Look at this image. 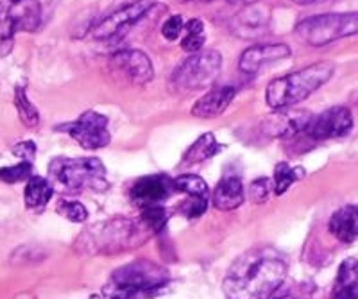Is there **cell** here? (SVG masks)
<instances>
[{
  "label": "cell",
  "mask_w": 358,
  "mask_h": 299,
  "mask_svg": "<svg viewBox=\"0 0 358 299\" xmlns=\"http://www.w3.org/2000/svg\"><path fill=\"white\" fill-rule=\"evenodd\" d=\"M287 276V262L273 247H255L233 262L222 282L228 299H268Z\"/></svg>",
  "instance_id": "cell-1"
},
{
  "label": "cell",
  "mask_w": 358,
  "mask_h": 299,
  "mask_svg": "<svg viewBox=\"0 0 358 299\" xmlns=\"http://www.w3.org/2000/svg\"><path fill=\"white\" fill-rule=\"evenodd\" d=\"M335 74L334 61H317L305 68L271 81L265 92V101L273 110L292 108L308 99L313 92L324 87Z\"/></svg>",
  "instance_id": "cell-2"
},
{
  "label": "cell",
  "mask_w": 358,
  "mask_h": 299,
  "mask_svg": "<svg viewBox=\"0 0 358 299\" xmlns=\"http://www.w3.org/2000/svg\"><path fill=\"white\" fill-rule=\"evenodd\" d=\"M171 275L158 263L138 260L120 267L104 287L108 299H149L167 287Z\"/></svg>",
  "instance_id": "cell-3"
},
{
  "label": "cell",
  "mask_w": 358,
  "mask_h": 299,
  "mask_svg": "<svg viewBox=\"0 0 358 299\" xmlns=\"http://www.w3.org/2000/svg\"><path fill=\"white\" fill-rule=\"evenodd\" d=\"M49 174L65 192H81L92 189L104 192L110 187L106 168L97 158H56L50 161Z\"/></svg>",
  "instance_id": "cell-4"
},
{
  "label": "cell",
  "mask_w": 358,
  "mask_h": 299,
  "mask_svg": "<svg viewBox=\"0 0 358 299\" xmlns=\"http://www.w3.org/2000/svg\"><path fill=\"white\" fill-rule=\"evenodd\" d=\"M296 34L306 45H330L341 38L358 34V11L313 15L296 25Z\"/></svg>",
  "instance_id": "cell-5"
},
{
  "label": "cell",
  "mask_w": 358,
  "mask_h": 299,
  "mask_svg": "<svg viewBox=\"0 0 358 299\" xmlns=\"http://www.w3.org/2000/svg\"><path fill=\"white\" fill-rule=\"evenodd\" d=\"M222 68V56L219 50H201L185 59L172 74V85L179 90L194 92L210 87Z\"/></svg>",
  "instance_id": "cell-6"
},
{
  "label": "cell",
  "mask_w": 358,
  "mask_h": 299,
  "mask_svg": "<svg viewBox=\"0 0 358 299\" xmlns=\"http://www.w3.org/2000/svg\"><path fill=\"white\" fill-rule=\"evenodd\" d=\"M152 8H155V0H134L131 4L108 15L102 22H99L92 29V36L97 41H111L124 38L133 29L134 24H138L142 18H145L151 13Z\"/></svg>",
  "instance_id": "cell-7"
},
{
  "label": "cell",
  "mask_w": 358,
  "mask_h": 299,
  "mask_svg": "<svg viewBox=\"0 0 358 299\" xmlns=\"http://www.w3.org/2000/svg\"><path fill=\"white\" fill-rule=\"evenodd\" d=\"M108 126H110V120H108L106 115H102L99 111L90 110L85 111L78 120L62 124L56 129L72 136L86 151H97V149L106 147L111 142Z\"/></svg>",
  "instance_id": "cell-8"
},
{
  "label": "cell",
  "mask_w": 358,
  "mask_h": 299,
  "mask_svg": "<svg viewBox=\"0 0 358 299\" xmlns=\"http://www.w3.org/2000/svg\"><path fill=\"white\" fill-rule=\"evenodd\" d=\"M353 129V115L344 106H335L322 111L321 115L312 117L306 135L312 140H334L350 135Z\"/></svg>",
  "instance_id": "cell-9"
},
{
  "label": "cell",
  "mask_w": 358,
  "mask_h": 299,
  "mask_svg": "<svg viewBox=\"0 0 358 299\" xmlns=\"http://www.w3.org/2000/svg\"><path fill=\"white\" fill-rule=\"evenodd\" d=\"M111 68L126 78L131 85H145L155 78V66L145 52L138 49H126L113 54L110 59Z\"/></svg>",
  "instance_id": "cell-10"
},
{
  "label": "cell",
  "mask_w": 358,
  "mask_h": 299,
  "mask_svg": "<svg viewBox=\"0 0 358 299\" xmlns=\"http://www.w3.org/2000/svg\"><path fill=\"white\" fill-rule=\"evenodd\" d=\"M176 192V183L165 174H152V176L140 177L136 183L131 187V199L140 208L147 206H156L162 201L169 199Z\"/></svg>",
  "instance_id": "cell-11"
},
{
  "label": "cell",
  "mask_w": 358,
  "mask_h": 299,
  "mask_svg": "<svg viewBox=\"0 0 358 299\" xmlns=\"http://www.w3.org/2000/svg\"><path fill=\"white\" fill-rule=\"evenodd\" d=\"M310 120H312L310 111L283 108V110H276L274 113H271L264 120V133L274 136V138H290V136H296L297 133L306 131Z\"/></svg>",
  "instance_id": "cell-12"
},
{
  "label": "cell",
  "mask_w": 358,
  "mask_h": 299,
  "mask_svg": "<svg viewBox=\"0 0 358 299\" xmlns=\"http://www.w3.org/2000/svg\"><path fill=\"white\" fill-rule=\"evenodd\" d=\"M290 56V47L285 43H257L242 52L238 59V68L245 74H257L262 66L280 61Z\"/></svg>",
  "instance_id": "cell-13"
},
{
  "label": "cell",
  "mask_w": 358,
  "mask_h": 299,
  "mask_svg": "<svg viewBox=\"0 0 358 299\" xmlns=\"http://www.w3.org/2000/svg\"><path fill=\"white\" fill-rule=\"evenodd\" d=\"M235 87L213 88L192 106V115L197 117V119H213V117L222 115L235 99Z\"/></svg>",
  "instance_id": "cell-14"
},
{
  "label": "cell",
  "mask_w": 358,
  "mask_h": 299,
  "mask_svg": "<svg viewBox=\"0 0 358 299\" xmlns=\"http://www.w3.org/2000/svg\"><path fill=\"white\" fill-rule=\"evenodd\" d=\"M213 206L222 212H231L244 203V184L241 177L224 176L213 192Z\"/></svg>",
  "instance_id": "cell-15"
},
{
  "label": "cell",
  "mask_w": 358,
  "mask_h": 299,
  "mask_svg": "<svg viewBox=\"0 0 358 299\" xmlns=\"http://www.w3.org/2000/svg\"><path fill=\"white\" fill-rule=\"evenodd\" d=\"M330 231L337 240L351 244L358 238V206L348 205L337 210L330 219Z\"/></svg>",
  "instance_id": "cell-16"
},
{
  "label": "cell",
  "mask_w": 358,
  "mask_h": 299,
  "mask_svg": "<svg viewBox=\"0 0 358 299\" xmlns=\"http://www.w3.org/2000/svg\"><path fill=\"white\" fill-rule=\"evenodd\" d=\"M331 299H358V260L348 258L338 267Z\"/></svg>",
  "instance_id": "cell-17"
},
{
  "label": "cell",
  "mask_w": 358,
  "mask_h": 299,
  "mask_svg": "<svg viewBox=\"0 0 358 299\" xmlns=\"http://www.w3.org/2000/svg\"><path fill=\"white\" fill-rule=\"evenodd\" d=\"M233 29L242 38L258 36L267 29V15H265L264 9L248 6V9H244L238 17H235Z\"/></svg>",
  "instance_id": "cell-18"
},
{
  "label": "cell",
  "mask_w": 358,
  "mask_h": 299,
  "mask_svg": "<svg viewBox=\"0 0 358 299\" xmlns=\"http://www.w3.org/2000/svg\"><path fill=\"white\" fill-rule=\"evenodd\" d=\"M17 31H36L41 24V8L36 0H25L9 8Z\"/></svg>",
  "instance_id": "cell-19"
},
{
  "label": "cell",
  "mask_w": 358,
  "mask_h": 299,
  "mask_svg": "<svg viewBox=\"0 0 358 299\" xmlns=\"http://www.w3.org/2000/svg\"><path fill=\"white\" fill-rule=\"evenodd\" d=\"M224 149V145H220L215 140V136L212 133H204L199 138L187 149L183 156V165H196L201 161H206L210 158L220 152Z\"/></svg>",
  "instance_id": "cell-20"
},
{
  "label": "cell",
  "mask_w": 358,
  "mask_h": 299,
  "mask_svg": "<svg viewBox=\"0 0 358 299\" xmlns=\"http://www.w3.org/2000/svg\"><path fill=\"white\" fill-rule=\"evenodd\" d=\"M52 192L54 189L50 181H47L41 176H33L25 184V205H27V208L36 210V212L38 210H43L45 205L50 201Z\"/></svg>",
  "instance_id": "cell-21"
},
{
  "label": "cell",
  "mask_w": 358,
  "mask_h": 299,
  "mask_svg": "<svg viewBox=\"0 0 358 299\" xmlns=\"http://www.w3.org/2000/svg\"><path fill=\"white\" fill-rule=\"evenodd\" d=\"M183 38H181V49L185 52L196 54L201 52L206 41V31H204V24L199 18H192L185 24Z\"/></svg>",
  "instance_id": "cell-22"
},
{
  "label": "cell",
  "mask_w": 358,
  "mask_h": 299,
  "mask_svg": "<svg viewBox=\"0 0 358 299\" xmlns=\"http://www.w3.org/2000/svg\"><path fill=\"white\" fill-rule=\"evenodd\" d=\"M176 190L178 192L187 194L192 199H199V201H210V189H208L206 181L196 174H183L174 180Z\"/></svg>",
  "instance_id": "cell-23"
},
{
  "label": "cell",
  "mask_w": 358,
  "mask_h": 299,
  "mask_svg": "<svg viewBox=\"0 0 358 299\" xmlns=\"http://www.w3.org/2000/svg\"><path fill=\"white\" fill-rule=\"evenodd\" d=\"M15 106H17L18 111V119L22 120L25 127L36 129L40 126V111L27 99L24 87H17V90H15Z\"/></svg>",
  "instance_id": "cell-24"
},
{
  "label": "cell",
  "mask_w": 358,
  "mask_h": 299,
  "mask_svg": "<svg viewBox=\"0 0 358 299\" xmlns=\"http://www.w3.org/2000/svg\"><path fill=\"white\" fill-rule=\"evenodd\" d=\"M305 176V170L301 167H290L289 163H278L274 170V192L276 196L285 194L296 181Z\"/></svg>",
  "instance_id": "cell-25"
},
{
  "label": "cell",
  "mask_w": 358,
  "mask_h": 299,
  "mask_svg": "<svg viewBox=\"0 0 358 299\" xmlns=\"http://www.w3.org/2000/svg\"><path fill=\"white\" fill-rule=\"evenodd\" d=\"M15 34H17V25H15L11 13L0 2V58H4L11 52Z\"/></svg>",
  "instance_id": "cell-26"
},
{
  "label": "cell",
  "mask_w": 358,
  "mask_h": 299,
  "mask_svg": "<svg viewBox=\"0 0 358 299\" xmlns=\"http://www.w3.org/2000/svg\"><path fill=\"white\" fill-rule=\"evenodd\" d=\"M140 221H142L143 228H147L151 233H156V231H162L165 224H167L169 212L162 205L147 206V208L142 210Z\"/></svg>",
  "instance_id": "cell-27"
},
{
  "label": "cell",
  "mask_w": 358,
  "mask_h": 299,
  "mask_svg": "<svg viewBox=\"0 0 358 299\" xmlns=\"http://www.w3.org/2000/svg\"><path fill=\"white\" fill-rule=\"evenodd\" d=\"M31 173H33V163L31 161H20L18 165H13V167H4L0 168V181H4L8 184L20 183L24 180H31Z\"/></svg>",
  "instance_id": "cell-28"
},
{
  "label": "cell",
  "mask_w": 358,
  "mask_h": 299,
  "mask_svg": "<svg viewBox=\"0 0 358 299\" xmlns=\"http://www.w3.org/2000/svg\"><path fill=\"white\" fill-rule=\"evenodd\" d=\"M57 212L72 222H85L88 219V210L79 201H62L57 205Z\"/></svg>",
  "instance_id": "cell-29"
},
{
  "label": "cell",
  "mask_w": 358,
  "mask_h": 299,
  "mask_svg": "<svg viewBox=\"0 0 358 299\" xmlns=\"http://www.w3.org/2000/svg\"><path fill=\"white\" fill-rule=\"evenodd\" d=\"M185 29V20L183 17L179 15H172L162 27V36L169 41H176L179 38V34L183 33Z\"/></svg>",
  "instance_id": "cell-30"
},
{
  "label": "cell",
  "mask_w": 358,
  "mask_h": 299,
  "mask_svg": "<svg viewBox=\"0 0 358 299\" xmlns=\"http://www.w3.org/2000/svg\"><path fill=\"white\" fill-rule=\"evenodd\" d=\"M268 190H271V181L267 177H260V180L252 181L251 189H249V196L255 203H265L268 197Z\"/></svg>",
  "instance_id": "cell-31"
},
{
  "label": "cell",
  "mask_w": 358,
  "mask_h": 299,
  "mask_svg": "<svg viewBox=\"0 0 358 299\" xmlns=\"http://www.w3.org/2000/svg\"><path fill=\"white\" fill-rule=\"evenodd\" d=\"M13 154L18 156L22 161H31L33 163L34 156H36V145L31 140H24V142H18L15 147H13Z\"/></svg>",
  "instance_id": "cell-32"
},
{
  "label": "cell",
  "mask_w": 358,
  "mask_h": 299,
  "mask_svg": "<svg viewBox=\"0 0 358 299\" xmlns=\"http://www.w3.org/2000/svg\"><path fill=\"white\" fill-rule=\"evenodd\" d=\"M226 2L233 6H252L257 4L258 0H226Z\"/></svg>",
  "instance_id": "cell-33"
},
{
  "label": "cell",
  "mask_w": 358,
  "mask_h": 299,
  "mask_svg": "<svg viewBox=\"0 0 358 299\" xmlns=\"http://www.w3.org/2000/svg\"><path fill=\"white\" fill-rule=\"evenodd\" d=\"M292 2H296V4H299V6H306V4H310V2H313V0H292Z\"/></svg>",
  "instance_id": "cell-34"
},
{
  "label": "cell",
  "mask_w": 358,
  "mask_h": 299,
  "mask_svg": "<svg viewBox=\"0 0 358 299\" xmlns=\"http://www.w3.org/2000/svg\"><path fill=\"white\" fill-rule=\"evenodd\" d=\"M179 2H206V0H179Z\"/></svg>",
  "instance_id": "cell-35"
},
{
  "label": "cell",
  "mask_w": 358,
  "mask_h": 299,
  "mask_svg": "<svg viewBox=\"0 0 358 299\" xmlns=\"http://www.w3.org/2000/svg\"><path fill=\"white\" fill-rule=\"evenodd\" d=\"M273 299H296V298H290V296H280V298H273Z\"/></svg>",
  "instance_id": "cell-36"
},
{
  "label": "cell",
  "mask_w": 358,
  "mask_h": 299,
  "mask_svg": "<svg viewBox=\"0 0 358 299\" xmlns=\"http://www.w3.org/2000/svg\"><path fill=\"white\" fill-rule=\"evenodd\" d=\"M18 2H25V0H11V4H18Z\"/></svg>",
  "instance_id": "cell-37"
},
{
  "label": "cell",
  "mask_w": 358,
  "mask_h": 299,
  "mask_svg": "<svg viewBox=\"0 0 358 299\" xmlns=\"http://www.w3.org/2000/svg\"><path fill=\"white\" fill-rule=\"evenodd\" d=\"M90 299H99V298H90Z\"/></svg>",
  "instance_id": "cell-38"
}]
</instances>
